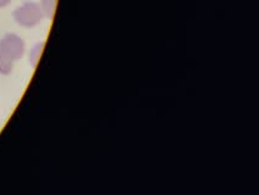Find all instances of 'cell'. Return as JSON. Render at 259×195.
Returning <instances> with one entry per match:
<instances>
[{"label":"cell","mask_w":259,"mask_h":195,"mask_svg":"<svg viewBox=\"0 0 259 195\" xmlns=\"http://www.w3.org/2000/svg\"><path fill=\"white\" fill-rule=\"evenodd\" d=\"M25 42L15 33H8L0 39V73L9 74L25 54Z\"/></svg>","instance_id":"6da1fadb"},{"label":"cell","mask_w":259,"mask_h":195,"mask_svg":"<svg viewBox=\"0 0 259 195\" xmlns=\"http://www.w3.org/2000/svg\"><path fill=\"white\" fill-rule=\"evenodd\" d=\"M13 17L19 26L25 27V28H32L41 22V20L44 19V14L38 3L26 2L15 9Z\"/></svg>","instance_id":"7a4b0ae2"},{"label":"cell","mask_w":259,"mask_h":195,"mask_svg":"<svg viewBox=\"0 0 259 195\" xmlns=\"http://www.w3.org/2000/svg\"><path fill=\"white\" fill-rule=\"evenodd\" d=\"M40 5L41 11H43L44 17H48V19H53L54 14H55L57 0H40L39 3Z\"/></svg>","instance_id":"3957f363"},{"label":"cell","mask_w":259,"mask_h":195,"mask_svg":"<svg viewBox=\"0 0 259 195\" xmlns=\"http://www.w3.org/2000/svg\"><path fill=\"white\" fill-rule=\"evenodd\" d=\"M44 49V42H38L37 44H34V47L31 49V54H29V62H31L32 67H35L38 65L39 60H40L41 53Z\"/></svg>","instance_id":"277c9868"},{"label":"cell","mask_w":259,"mask_h":195,"mask_svg":"<svg viewBox=\"0 0 259 195\" xmlns=\"http://www.w3.org/2000/svg\"><path fill=\"white\" fill-rule=\"evenodd\" d=\"M13 0H0V9H4L11 4Z\"/></svg>","instance_id":"5b68a950"}]
</instances>
